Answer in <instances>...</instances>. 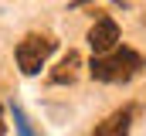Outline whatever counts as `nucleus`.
I'll return each mask as SVG.
<instances>
[{
	"label": "nucleus",
	"mask_w": 146,
	"mask_h": 136,
	"mask_svg": "<svg viewBox=\"0 0 146 136\" xmlns=\"http://www.w3.org/2000/svg\"><path fill=\"white\" fill-rule=\"evenodd\" d=\"M129 123H133V109H119L109 119H102L92 129V136H129Z\"/></svg>",
	"instance_id": "4"
},
{
	"label": "nucleus",
	"mask_w": 146,
	"mask_h": 136,
	"mask_svg": "<svg viewBox=\"0 0 146 136\" xmlns=\"http://www.w3.org/2000/svg\"><path fill=\"white\" fill-rule=\"evenodd\" d=\"M0 136H3V116H0Z\"/></svg>",
	"instance_id": "7"
},
{
	"label": "nucleus",
	"mask_w": 146,
	"mask_h": 136,
	"mask_svg": "<svg viewBox=\"0 0 146 136\" xmlns=\"http://www.w3.org/2000/svg\"><path fill=\"white\" fill-rule=\"evenodd\" d=\"M139 68H143V58L133 48H115L109 55H95L88 65V75L95 82H129Z\"/></svg>",
	"instance_id": "1"
},
{
	"label": "nucleus",
	"mask_w": 146,
	"mask_h": 136,
	"mask_svg": "<svg viewBox=\"0 0 146 136\" xmlns=\"http://www.w3.org/2000/svg\"><path fill=\"white\" fill-rule=\"evenodd\" d=\"M78 65H82L78 51H68V55L58 61V68L51 71V82H54V85H72L75 78H78Z\"/></svg>",
	"instance_id": "5"
},
{
	"label": "nucleus",
	"mask_w": 146,
	"mask_h": 136,
	"mask_svg": "<svg viewBox=\"0 0 146 136\" xmlns=\"http://www.w3.org/2000/svg\"><path fill=\"white\" fill-rule=\"evenodd\" d=\"M54 48H58V41L51 34H27L17 44V65H21V71L24 75H37Z\"/></svg>",
	"instance_id": "2"
},
{
	"label": "nucleus",
	"mask_w": 146,
	"mask_h": 136,
	"mask_svg": "<svg viewBox=\"0 0 146 136\" xmlns=\"http://www.w3.org/2000/svg\"><path fill=\"white\" fill-rule=\"evenodd\" d=\"M10 112H14V126H17V133H21V136H37L34 129H31V123H27V116H24L21 105H14Z\"/></svg>",
	"instance_id": "6"
},
{
	"label": "nucleus",
	"mask_w": 146,
	"mask_h": 136,
	"mask_svg": "<svg viewBox=\"0 0 146 136\" xmlns=\"http://www.w3.org/2000/svg\"><path fill=\"white\" fill-rule=\"evenodd\" d=\"M115 41H119V24H115L112 17H99V21L92 24V31H88L92 51H95V55H109V51H115Z\"/></svg>",
	"instance_id": "3"
}]
</instances>
